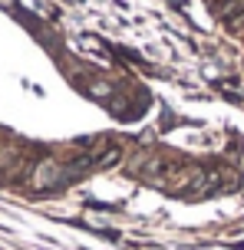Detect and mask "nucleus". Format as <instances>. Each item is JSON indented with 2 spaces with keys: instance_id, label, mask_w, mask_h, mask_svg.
Returning a JSON list of instances; mask_svg holds the SVG:
<instances>
[{
  "instance_id": "1",
  "label": "nucleus",
  "mask_w": 244,
  "mask_h": 250,
  "mask_svg": "<svg viewBox=\"0 0 244 250\" xmlns=\"http://www.w3.org/2000/svg\"><path fill=\"white\" fill-rule=\"evenodd\" d=\"M89 96H96V99H109V96H112V86L103 83V79H96V83H89Z\"/></svg>"
}]
</instances>
